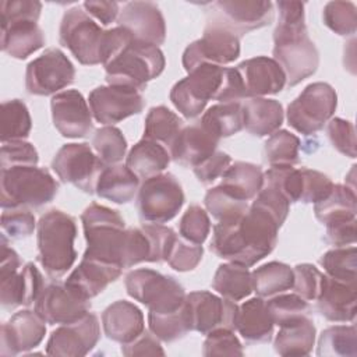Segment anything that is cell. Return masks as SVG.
Masks as SVG:
<instances>
[{
    "label": "cell",
    "instance_id": "cell-1",
    "mask_svg": "<svg viewBox=\"0 0 357 357\" xmlns=\"http://www.w3.org/2000/svg\"><path fill=\"white\" fill-rule=\"evenodd\" d=\"M279 229L269 213L251 205L245 213L215 225L209 248L219 258L248 268L272 252Z\"/></svg>",
    "mask_w": 357,
    "mask_h": 357
},
{
    "label": "cell",
    "instance_id": "cell-2",
    "mask_svg": "<svg viewBox=\"0 0 357 357\" xmlns=\"http://www.w3.org/2000/svg\"><path fill=\"white\" fill-rule=\"evenodd\" d=\"M279 21L273 32V60L286 75V85L294 86L312 75L319 66V53L308 38L304 22V3L278 1Z\"/></svg>",
    "mask_w": 357,
    "mask_h": 357
},
{
    "label": "cell",
    "instance_id": "cell-3",
    "mask_svg": "<svg viewBox=\"0 0 357 357\" xmlns=\"http://www.w3.org/2000/svg\"><path fill=\"white\" fill-rule=\"evenodd\" d=\"M59 35L60 43L84 66H105L134 40L121 26L102 29L79 7H73L64 13Z\"/></svg>",
    "mask_w": 357,
    "mask_h": 357
},
{
    "label": "cell",
    "instance_id": "cell-4",
    "mask_svg": "<svg viewBox=\"0 0 357 357\" xmlns=\"http://www.w3.org/2000/svg\"><path fill=\"white\" fill-rule=\"evenodd\" d=\"M36 231L38 259L45 272L52 279L64 276L77 259L75 219L63 211L50 209L40 216Z\"/></svg>",
    "mask_w": 357,
    "mask_h": 357
},
{
    "label": "cell",
    "instance_id": "cell-5",
    "mask_svg": "<svg viewBox=\"0 0 357 357\" xmlns=\"http://www.w3.org/2000/svg\"><path fill=\"white\" fill-rule=\"evenodd\" d=\"M86 250L84 258L123 266L126 223L121 215L105 205L91 204L81 215Z\"/></svg>",
    "mask_w": 357,
    "mask_h": 357
},
{
    "label": "cell",
    "instance_id": "cell-6",
    "mask_svg": "<svg viewBox=\"0 0 357 357\" xmlns=\"http://www.w3.org/2000/svg\"><path fill=\"white\" fill-rule=\"evenodd\" d=\"M1 208H40L56 197L59 183L45 167L14 166L1 169Z\"/></svg>",
    "mask_w": 357,
    "mask_h": 357
},
{
    "label": "cell",
    "instance_id": "cell-7",
    "mask_svg": "<svg viewBox=\"0 0 357 357\" xmlns=\"http://www.w3.org/2000/svg\"><path fill=\"white\" fill-rule=\"evenodd\" d=\"M165 56L158 46L131 40L114 59L105 64L109 85L144 91L148 81L165 70Z\"/></svg>",
    "mask_w": 357,
    "mask_h": 357
},
{
    "label": "cell",
    "instance_id": "cell-8",
    "mask_svg": "<svg viewBox=\"0 0 357 357\" xmlns=\"http://www.w3.org/2000/svg\"><path fill=\"white\" fill-rule=\"evenodd\" d=\"M21 265L18 254L8 247L6 236H1L0 257V300L3 308L13 310L18 305H31L40 296L45 283L38 268L28 262Z\"/></svg>",
    "mask_w": 357,
    "mask_h": 357
},
{
    "label": "cell",
    "instance_id": "cell-9",
    "mask_svg": "<svg viewBox=\"0 0 357 357\" xmlns=\"http://www.w3.org/2000/svg\"><path fill=\"white\" fill-rule=\"evenodd\" d=\"M126 290L130 297L146 305L149 312H172L185 303L184 287L172 276L141 268L127 273Z\"/></svg>",
    "mask_w": 357,
    "mask_h": 357
},
{
    "label": "cell",
    "instance_id": "cell-10",
    "mask_svg": "<svg viewBox=\"0 0 357 357\" xmlns=\"http://www.w3.org/2000/svg\"><path fill=\"white\" fill-rule=\"evenodd\" d=\"M184 204V192L170 173L145 178L138 190L137 209L142 222L162 225L172 220Z\"/></svg>",
    "mask_w": 357,
    "mask_h": 357
},
{
    "label": "cell",
    "instance_id": "cell-11",
    "mask_svg": "<svg viewBox=\"0 0 357 357\" xmlns=\"http://www.w3.org/2000/svg\"><path fill=\"white\" fill-rule=\"evenodd\" d=\"M337 105L335 89L326 82H312L287 106L290 127L304 135L322 130Z\"/></svg>",
    "mask_w": 357,
    "mask_h": 357
},
{
    "label": "cell",
    "instance_id": "cell-12",
    "mask_svg": "<svg viewBox=\"0 0 357 357\" xmlns=\"http://www.w3.org/2000/svg\"><path fill=\"white\" fill-rule=\"evenodd\" d=\"M225 67L202 64L178 82L170 91V100L187 119H194L204 112L211 99L216 100L223 81Z\"/></svg>",
    "mask_w": 357,
    "mask_h": 357
},
{
    "label": "cell",
    "instance_id": "cell-13",
    "mask_svg": "<svg viewBox=\"0 0 357 357\" xmlns=\"http://www.w3.org/2000/svg\"><path fill=\"white\" fill-rule=\"evenodd\" d=\"M240 56L238 36L223 24L212 18L201 39L190 43L183 53V66L187 73L202 64L223 67Z\"/></svg>",
    "mask_w": 357,
    "mask_h": 357
},
{
    "label": "cell",
    "instance_id": "cell-14",
    "mask_svg": "<svg viewBox=\"0 0 357 357\" xmlns=\"http://www.w3.org/2000/svg\"><path fill=\"white\" fill-rule=\"evenodd\" d=\"M106 165L88 144H66L54 155L52 169L63 183H70L78 190L93 194L98 180Z\"/></svg>",
    "mask_w": 357,
    "mask_h": 357
},
{
    "label": "cell",
    "instance_id": "cell-15",
    "mask_svg": "<svg viewBox=\"0 0 357 357\" xmlns=\"http://www.w3.org/2000/svg\"><path fill=\"white\" fill-rule=\"evenodd\" d=\"M75 70L68 57L52 47L26 66L25 88L31 95L47 96L73 84Z\"/></svg>",
    "mask_w": 357,
    "mask_h": 357
},
{
    "label": "cell",
    "instance_id": "cell-16",
    "mask_svg": "<svg viewBox=\"0 0 357 357\" xmlns=\"http://www.w3.org/2000/svg\"><path fill=\"white\" fill-rule=\"evenodd\" d=\"M89 308V300L66 283L45 286L35 301L36 314L50 325L73 324L85 317Z\"/></svg>",
    "mask_w": 357,
    "mask_h": 357
},
{
    "label": "cell",
    "instance_id": "cell-17",
    "mask_svg": "<svg viewBox=\"0 0 357 357\" xmlns=\"http://www.w3.org/2000/svg\"><path fill=\"white\" fill-rule=\"evenodd\" d=\"M88 100L95 120L106 126L141 113L145 105L139 91L116 85L95 88Z\"/></svg>",
    "mask_w": 357,
    "mask_h": 357
},
{
    "label": "cell",
    "instance_id": "cell-18",
    "mask_svg": "<svg viewBox=\"0 0 357 357\" xmlns=\"http://www.w3.org/2000/svg\"><path fill=\"white\" fill-rule=\"evenodd\" d=\"M99 337L100 328L98 317L88 312L81 319L73 324H64L53 331L46 344V354L82 357L96 346Z\"/></svg>",
    "mask_w": 357,
    "mask_h": 357
},
{
    "label": "cell",
    "instance_id": "cell-19",
    "mask_svg": "<svg viewBox=\"0 0 357 357\" xmlns=\"http://www.w3.org/2000/svg\"><path fill=\"white\" fill-rule=\"evenodd\" d=\"M187 305L192 331L201 335H208L219 328L234 331V319L238 307L234 301L201 290L187 294Z\"/></svg>",
    "mask_w": 357,
    "mask_h": 357
},
{
    "label": "cell",
    "instance_id": "cell-20",
    "mask_svg": "<svg viewBox=\"0 0 357 357\" xmlns=\"http://www.w3.org/2000/svg\"><path fill=\"white\" fill-rule=\"evenodd\" d=\"M218 14L213 20L236 35L262 28L273 20V4L264 0H220L212 4Z\"/></svg>",
    "mask_w": 357,
    "mask_h": 357
},
{
    "label": "cell",
    "instance_id": "cell-21",
    "mask_svg": "<svg viewBox=\"0 0 357 357\" xmlns=\"http://www.w3.org/2000/svg\"><path fill=\"white\" fill-rule=\"evenodd\" d=\"M117 26L124 28L134 40L159 46L166 39L165 18L155 3L130 1L119 14Z\"/></svg>",
    "mask_w": 357,
    "mask_h": 357
},
{
    "label": "cell",
    "instance_id": "cell-22",
    "mask_svg": "<svg viewBox=\"0 0 357 357\" xmlns=\"http://www.w3.org/2000/svg\"><path fill=\"white\" fill-rule=\"evenodd\" d=\"M50 107L53 124L63 137L82 138L92 131V113L81 92L75 89L59 92L52 98Z\"/></svg>",
    "mask_w": 357,
    "mask_h": 357
},
{
    "label": "cell",
    "instance_id": "cell-23",
    "mask_svg": "<svg viewBox=\"0 0 357 357\" xmlns=\"http://www.w3.org/2000/svg\"><path fill=\"white\" fill-rule=\"evenodd\" d=\"M234 68L238 73L245 99L275 95L286 85V75L282 67L266 56L244 60Z\"/></svg>",
    "mask_w": 357,
    "mask_h": 357
},
{
    "label": "cell",
    "instance_id": "cell-24",
    "mask_svg": "<svg viewBox=\"0 0 357 357\" xmlns=\"http://www.w3.org/2000/svg\"><path fill=\"white\" fill-rule=\"evenodd\" d=\"M45 321L36 311H18L1 326V356H17L35 349L45 337Z\"/></svg>",
    "mask_w": 357,
    "mask_h": 357
},
{
    "label": "cell",
    "instance_id": "cell-25",
    "mask_svg": "<svg viewBox=\"0 0 357 357\" xmlns=\"http://www.w3.org/2000/svg\"><path fill=\"white\" fill-rule=\"evenodd\" d=\"M357 303L356 283H346L325 275L317 298L318 312L332 322H354Z\"/></svg>",
    "mask_w": 357,
    "mask_h": 357
},
{
    "label": "cell",
    "instance_id": "cell-26",
    "mask_svg": "<svg viewBox=\"0 0 357 357\" xmlns=\"http://www.w3.org/2000/svg\"><path fill=\"white\" fill-rule=\"evenodd\" d=\"M218 144L219 139L198 121L197 124L183 127L169 153L174 162L194 169L216 152Z\"/></svg>",
    "mask_w": 357,
    "mask_h": 357
},
{
    "label": "cell",
    "instance_id": "cell-27",
    "mask_svg": "<svg viewBox=\"0 0 357 357\" xmlns=\"http://www.w3.org/2000/svg\"><path fill=\"white\" fill-rule=\"evenodd\" d=\"M119 265L102 262L92 258H84L64 282L67 286L91 300L100 294L112 282L121 275Z\"/></svg>",
    "mask_w": 357,
    "mask_h": 357
},
{
    "label": "cell",
    "instance_id": "cell-28",
    "mask_svg": "<svg viewBox=\"0 0 357 357\" xmlns=\"http://www.w3.org/2000/svg\"><path fill=\"white\" fill-rule=\"evenodd\" d=\"M102 325L110 340L126 344L144 332V315L135 304L117 300L103 311Z\"/></svg>",
    "mask_w": 357,
    "mask_h": 357
},
{
    "label": "cell",
    "instance_id": "cell-29",
    "mask_svg": "<svg viewBox=\"0 0 357 357\" xmlns=\"http://www.w3.org/2000/svg\"><path fill=\"white\" fill-rule=\"evenodd\" d=\"M273 319L262 297H254L237 307L234 329L248 343H266L273 335Z\"/></svg>",
    "mask_w": 357,
    "mask_h": 357
},
{
    "label": "cell",
    "instance_id": "cell-30",
    "mask_svg": "<svg viewBox=\"0 0 357 357\" xmlns=\"http://www.w3.org/2000/svg\"><path fill=\"white\" fill-rule=\"evenodd\" d=\"M1 50L24 60L45 45V35L35 21H18L1 25Z\"/></svg>",
    "mask_w": 357,
    "mask_h": 357
},
{
    "label": "cell",
    "instance_id": "cell-31",
    "mask_svg": "<svg viewBox=\"0 0 357 357\" xmlns=\"http://www.w3.org/2000/svg\"><path fill=\"white\" fill-rule=\"evenodd\" d=\"M244 128L255 137L272 135L283 123V107L275 99L251 98L241 105Z\"/></svg>",
    "mask_w": 357,
    "mask_h": 357
},
{
    "label": "cell",
    "instance_id": "cell-32",
    "mask_svg": "<svg viewBox=\"0 0 357 357\" xmlns=\"http://www.w3.org/2000/svg\"><path fill=\"white\" fill-rule=\"evenodd\" d=\"M138 177L124 165L106 166L98 180V197L114 204L130 202L138 191Z\"/></svg>",
    "mask_w": 357,
    "mask_h": 357
},
{
    "label": "cell",
    "instance_id": "cell-33",
    "mask_svg": "<svg viewBox=\"0 0 357 357\" xmlns=\"http://www.w3.org/2000/svg\"><path fill=\"white\" fill-rule=\"evenodd\" d=\"M169 151L151 139L142 138L130 151L126 166L139 178H149L160 174L170 163Z\"/></svg>",
    "mask_w": 357,
    "mask_h": 357
},
{
    "label": "cell",
    "instance_id": "cell-34",
    "mask_svg": "<svg viewBox=\"0 0 357 357\" xmlns=\"http://www.w3.org/2000/svg\"><path fill=\"white\" fill-rule=\"evenodd\" d=\"M315 342L314 322L304 315L280 326L275 337V351L280 356H307Z\"/></svg>",
    "mask_w": 357,
    "mask_h": 357
},
{
    "label": "cell",
    "instance_id": "cell-35",
    "mask_svg": "<svg viewBox=\"0 0 357 357\" xmlns=\"http://www.w3.org/2000/svg\"><path fill=\"white\" fill-rule=\"evenodd\" d=\"M212 289L223 298L230 301H240L251 294L252 278L247 266L240 264H222L212 279Z\"/></svg>",
    "mask_w": 357,
    "mask_h": 357
},
{
    "label": "cell",
    "instance_id": "cell-36",
    "mask_svg": "<svg viewBox=\"0 0 357 357\" xmlns=\"http://www.w3.org/2000/svg\"><path fill=\"white\" fill-rule=\"evenodd\" d=\"M264 184V172L258 165L248 162H234L222 176L225 188L234 195L248 201L257 197Z\"/></svg>",
    "mask_w": 357,
    "mask_h": 357
},
{
    "label": "cell",
    "instance_id": "cell-37",
    "mask_svg": "<svg viewBox=\"0 0 357 357\" xmlns=\"http://www.w3.org/2000/svg\"><path fill=\"white\" fill-rule=\"evenodd\" d=\"M315 218L328 225L340 219L356 218V192L353 188L342 184H333L331 192L314 206Z\"/></svg>",
    "mask_w": 357,
    "mask_h": 357
},
{
    "label": "cell",
    "instance_id": "cell-38",
    "mask_svg": "<svg viewBox=\"0 0 357 357\" xmlns=\"http://www.w3.org/2000/svg\"><path fill=\"white\" fill-rule=\"evenodd\" d=\"M219 141L237 134L244 127L241 103H218L211 106L199 121Z\"/></svg>",
    "mask_w": 357,
    "mask_h": 357
},
{
    "label": "cell",
    "instance_id": "cell-39",
    "mask_svg": "<svg viewBox=\"0 0 357 357\" xmlns=\"http://www.w3.org/2000/svg\"><path fill=\"white\" fill-rule=\"evenodd\" d=\"M183 130V120L166 106L152 107L145 119L144 138L163 145L167 151L173 146Z\"/></svg>",
    "mask_w": 357,
    "mask_h": 357
},
{
    "label": "cell",
    "instance_id": "cell-40",
    "mask_svg": "<svg viewBox=\"0 0 357 357\" xmlns=\"http://www.w3.org/2000/svg\"><path fill=\"white\" fill-rule=\"evenodd\" d=\"M252 290L259 297H272L293 287V269L282 262H268L251 272Z\"/></svg>",
    "mask_w": 357,
    "mask_h": 357
},
{
    "label": "cell",
    "instance_id": "cell-41",
    "mask_svg": "<svg viewBox=\"0 0 357 357\" xmlns=\"http://www.w3.org/2000/svg\"><path fill=\"white\" fill-rule=\"evenodd\" d=\"M149 331L162 342H174L185 336L190 331H192L190 311L185 303L176 311L172 312H149L148 315Z\"/></svg>",
    "mask_w": 357,
    "mask_h": 357
},
{
    "label": "cell",
    "instance_id": "cell-42",
    "mask_svg": "<svg viewBox=\"0 0 357 357\" xmlns=\"http://www.w3.org/2000/svg\"><path fill=\"white\" fill-rule=\"evenodd\" d=\"M318 356L356 357L357 332L354 325H335L322 331L318 339Z\"/></svg>",
    "mask_w": 357,
    "mask_h": 357
},
{
    "label": "cell",
    "instance_id": "cell-43",
    "mask_svg": "<svg viewBox=\"0 0 357 357\" xmlns=\"http://www.w3.org/2000/svg\"><path fill=\"white\" fill-rule=\"evenodd\" d=\"M31 127L29 110L22 100L11 99L3 102L0 119V139L3 144L26 138Z\"/></svg>",
    "mask_w": 357,
    "mask_h": 357
},
{
    "label": "cell",
    "instance_id": "cell-44",
    "mask_svg": "<svg viewBox=\"0 0 357 357\" xmlns=\"http://www.w3.org/2000/svg\"><path fill=\"white\" fill-rule=\"evenodd\" d=\"M298 137L287 130H280L265 142L264 156L271 166H294L298 162Z\"/></svg>",
    "mask_w": 357,
    "mask_h": 357
},
{
    "label": "cell",
    "instance_id": "cell-45",
    "mask_svg": "<svg viewBox=\"0 0 357 357\" xmlns=\"http://www.w3.org/2000/svg\"><path fill=\"white\" fill-rule=\"evenodd\" d=\"M282 194L289 202H300L303 194L301 167L271 166L264 173V184Z\"/></svg>",
    "mask_w": 357,
    "mask_h": 357
},
{
    "label": "cell",
    "instance_id": "cell-46",
    "mask_svg": "<svg viewBox=\"0 0 357 357\" xmlns=\"http://www.w3.org/2000/svg\"><path fill=\"white\" fill-rule=\"evenodd\" d=\"M208 212L218 220H227L237 218L248 211V204L245 199L234 195L231 191L223 185L213 187L209 190L204 199Z\"/></svg>",
    "mask_w": 357,
    "mask_h": 357
},
{
    "label": "cell",
    "instance_id": "cell-47",
    "mask_svg": "<svg viewBox=\"0 0 357 357\" xmlns=\"http://www.w3.org/2000/svg\"><path fill=\"white\" fill-rule=\"evenodd\" d=\"M319 264L326 276L346 283H356L357 252L354 247L333 248L321 257Z\"/></svg>",
    "mask_w": 357,
    "mask_h": 357
},
{
    "label": "cell",
    "instance_id": "cell-48",
    "mask_svg": "<svg viewBox=\"0 0 357 357\" xmlns=\"http://www.w3.org/2000/svg\"><path fill=\"white\" fill-rule=\"evenodd\" d=\"M92 148L99 159L106 165H117L126 155L127 141L123 132L113 126H105L96 130L92 138Z\"/></svg>",
    "mask_w": 357,
    "mask_h": 357
},
{
    "label": "cell",
    "instance_id": "cell-49",
    "mask_svg": "<svg viewBox=\"0 0 357 357\" xmlns=\"http://www.w3.org/2000/svg\"><path fill=\"white\" fill-rule=\"evenodd\" d=\"M322 20L337 35H354L357 29V7L351 1H329L324 7Z\"/></svg>",
    "mask_w": 357,
    "mask_h": 357
},
{
    "label": "cell",
    "instance_id": "cell-50",
    "mask_svg": "<svg viewBox=\"0 0 357 357\" xmlns=\"http://www.w3.org/2000/svg\"><path fill=\"white\" fill-rule=\"evenodd\" d=\"M273 322L279 326L308 315L310 305L298 294H276L266 301Z\"/></svg>",
    "mask_w": 357,
    "mask_h": 357
},
{
    "label": "cell",
    "instance_id": "cell-51",
    "mask_svg": "<svg viewBox=\"0 0 357 357\" xmlns=\"http://www.w3.org/2000/svg\"><path fill=\"white\" fill-rule=\"evenodd\" d=\"M202 245L191 243L185 238L176 237L166 257V262L178 272H188L198 266L202 259Z\"/></svg>",
    "mask_w": 357,
    "mask_h": 357
},
{
    "label": "cell",
    "instance_id": "cell-52",
    "mask_svg": "<svg viewBox=\"0 0 357 357\" xmlns=\"http://www.w3.org/2000/svg\"><path fill=\"white\" fill-rule=\"evenodd\" d=\"M293 290L296 294H298L301 298L305 301H312L317 300L325 275L319 272L318 268H315L311 264H298L293 269Z\"/></svg>",
    "mask_w": 357,
    "mask_h": 357
},
{
    "label": "cell",
    "instance_id": "cell-53",
    "mask_svg": "<svg viewBox=\"0 0 357 357\" xmlns=\"http://www.w3.org/2000/svg\"><path fill=\"white\" fill-rule=\"evenodd\" d=\"M178 230L183 238L195 244H202L211 230L208 213L199 205H190L180 219Z\"/></svg>",
    "mask_w": 357,
    "mask_h": 357
},
{
    "label": "cell",
    "instance_id": "cell-54",
    "mask_svg": "<svg viewBox=\"0 0 357 357\" xmlns=\"http://www.w3.org/2000/svg\"><path fill=\"white\" fill-rule=\"evenodd\" d=\"M1 229L8 238L21 240L33 233L35 218L26 208L3 209Z\"/></svg>",
    "mask_w": 357,
    "mask_h": 357
},
{
    "label": "cell",
    "instance_id": "cell-55",
    "mask_svg": "<svg viewBox=\"0 0 357 357\" xmlns=\"http://www.w3.org/2000/svg\"><path fill=\"white\" fill-rule=\"evenodd\" d=\"M204 356H243V346L234 332L227 328H219L208 333L204 349Z\"/></svg>",
    "mask_w": 357,
    "mask_h": 357
},
{
    "label": "cell",
    "instance_id": "cell-56",
    "mask_svg": "<svg viewBox=\"0 0 357 357\" xmlns=\"http://www.w3.org/2000/svg\"><path fill=\"white\" fill-rule=\"evenodd\" d=\"M39 158L38 151L29 142L22 139L4 142L0 151V166L8 169L14 166H36Z\"/></svg>",
    "mask_w": 357,
    "mask_h": 357
},
{
    "label": "cell",
    "instance_id": "cell-57",
    "mask_svg": "<svg viewBox=\"0 0 357 357\" xmlns=\"http://www.w3.org/2000/svg\"><path fill=\"white\" fill-rule=\"evenodd\" d=\"M42 3L36 0H4L0 3V22L7 25L18 21H38Z\"/></svg>",
    "mask_w": 357,
    "mask_h": 357
},
{
    "label": "cell",
    "instance_id": "cell-58",
    "mask_svg": "<svg viewBox=\"0 0 357 357\" xmlns=\"http://www.w3.org/2000/svg\"><path fill=\"white\" fill-rule=\"evenodd\" d=\"M326 132L337 152L349 158H356V131L350 121L339 117L331 119L326 126Z\"/></svg>",
    "mask_w": 357,
    "mask_h": 357
},
{
    "label": "cell",
    "instance_id": "cell-59",
    "mask_svg": "<svg viewBox=\"0 0 357 357\" xmlns=\"http://www.w3.org/2000/svg\"><path fill=\"white\" fill-rule=\"evenodd\" d=\"M301 173H303V194H301L300 202L317 204L331 192L333 183L326 174L318 170L307 169V167H301Z\"/></svg>",
    "mask_w": 357,
    "mask_h": 357
},
{
    "label": "cell",
    "instance_id": "cell-60",
    "mask_svg": "<svg viewBox=\"0 0 357 357\" xmlns=\"http://www.w3.org/2000/svg\"><path fill=\"white\" fill-rule=\"evenodd\" d=\"M252 205H255V206L261 208L262 211H265L266 213H269L278 222V225L282 226L289 215L290 202L282 194H279L276 190L262 185V188L257 194V198L254 199Z\"/></svg>",
    "mask_w": 357,
    "mask_h": 357
},
{
    "label": "cell",
    "instance_id": "cell-61",
    "mask_svg": "<svg viewBox=\"0 0 357 357\" xmlns=\"http://www.w3.org/2000/svg\"><path fill=\"white\" fill-rule=\"evenodd\" d=\"M230 163H231V158L227 153L216 151L202 163L195 166L192 170L198 181L206 185L213 183L218 177H222L226 169L230 166Z\"/></svg>",
    "mask_w": 357,
    "mask_h": 357
},
{
    "label": "cell",
    "instance_id": "cell-62",
    "mask_svg": "<svg viewBox=\"0 0 357 357\" xmlns=\"http://www.w3.org/2000/svg\"><path fill=\"white\" fill-rule=\"evenodd\" d=\"M326 226L325 240L335 247H344L356 241V218L331 222Z\"/></svg>",
    "mask_w": 357,
    "mask_h": 357
},
{
    "label": "cell",
    "instance_id": "cell-63",
    "mask_svg": "<svg viewBox=\"0 0 357 357\" xmlns=\"http://www.w3.org/2000/svg\"><path fill=\"white\" fill-rule=\"evenodd\" d=\"M159 339L152 333L148 332H142L137 339H134L130 343L121 344V353L127 357H132V356H163L165 351L160 346V343L158 342Z\"/></svg>",
    "mask_w": 357,
    "mask_h": 357
},
{
    "label": "cell",
    "instance_id": "cell-64",
    "mask_svg": "<svg viewBox=\"0 0 357 357\" xmlns=\"http://www.w3.org/2000/svg\"><path fill=\"white\" fill-rule=\"evenodd\" d=\"M82 6L88 15H92L105 26L112 24L116 18H119L120 14V7L116 1H85Z\"/></svg>",
    "mask_w": 357,
    "mask_h": 357
}]
</instances>
